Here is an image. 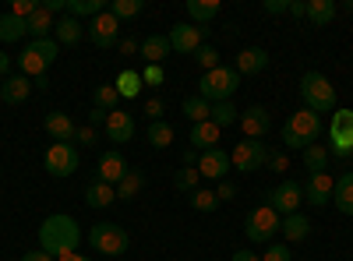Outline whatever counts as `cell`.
<instances>
[{
	"mask_svg": "<svg viewBox=\"0 0 353 261\" xmlns=\"http://www.w3.org/2000/svg\"><path fill=\"white\" fill-rule=\"evenodd\" d=\"M81 237H85L81 226H78L71 216L57 212V216H46L43 226H39V251H46V254H53V258H61V254L78 251Z\"/></svg>",
	"mask_w": 353,
	"mask_h": 261,
	"instance_id": "6da1fadb",
	"label": "cell"
},
{
	"mask_svg": "<svg viewBox=\"0 0 353 261\" xmlns=\"http://www.w3.org/2000/svg\"><path fill=\"white\" fill-rule=\"evenodd\" d=\"M321 134H325V124H321V117H318V113H311L307 106L293 109L290 121L283 124V145H286V149H297V152L318 145Z\"/></svg>",
	"mask_w": 353,
	"mask_h": 261,
	"instance_id": "7a4b0ae2",
	"label": "cell"
},
{
	"mask_svg": "<svg viewBox=\"0 0 353 261\" xmlns=\"http://www.w3.org/2000/svg\"><path fill=\"white\" fill-rule=\"evenodd\" d=\"M237 89H241V74L233 71V67H226V64H219L216 71H205L201 81H198V96L209 103V106L230 103Z\"/></svg>",
	"mask_w": 353,
	"mask_h": 261,
	"instance_id": "3957f363",
	"label": "cell"
},
{
	"mask_svg": "<svg viewBox=\"0 0 353 261\" xmlns=\"http://www.w3.org/2000/svg\"><path fill=\"white\" fill-rule=\"evenodd\" d=\"M301 99L311 113H332L336 109V85L325 78V74H318V71H307L301 78Z\"/></svg>",
	"mask_w": 353,
	"mask_h": 261,
	"instance_id": "277c9868",
	"label": "cell"
},
{
	"mask_svg": "<svg viewBox=\"0 0 353 261\" xmlns=\"http://www.w3.org/2000/svg\"><path fill=\"white\" fill-rule=\"evenodd\" d=\"M88 247L96 254H106V258H121V254H128L131 237L121 222H96L88 229Z\"/></svg>",
	"mask_w": 353,
	"mask_h": 261,
	"instance_id": "5b68a950",
	"label": "cell"
},
{
	"mask_svg": "<svg viewBox=\"0 0 353 261\" xmlns=\"http://www.w3.org/2000/svg\"><path fill=\"white\" fill-rule=\"evenodd\" d=\"M57 53H61L57 39H32V43L18 53V67H21L25 78H43L46 67L57 61Z\"/></svg>",
	"mask_w": 353,
	"mask_h": 261,
	"instance_id": "8992f818",
	"label": "cell"
},
{
	"mask_svg": "<svg viewBox=\"0 0 353 261\" xmlns=\"http://www.w3.org/2000/svg\"><path fill=\"white\" fill-rule=\"evenodd\" d=\"M325 131H329V141H332V145H329V156L350 159V156H353V109L336 106Z\"/></svg>",
	"mask_w": 353,
	"mask_h": 261,
	"instance_id": "52a82bcc",
	"label": "cell"
},
{
	"mask_svg": "<svg viewBox=\"0 0 353 261\" xmlns=\"http://www.w3.org/2000/svg\"><path fill=\"white\" fill-rule=\"evenodd\" d=\"M279 222H283V216H279L276 209L258 205V209H251L248 219H244V237H248L251 244H269V240L279 233Z\"/></svg>",
	"mask_w": 353,
	"mask_h": 261,
	"instance_id": "ba28073f",
	"label": "cell"
},
{
	"mask_svg": "<svg viewBox=\"0 0 353 261\" xmlns=\"http://www.w3.org/2000/svg\"><path fill=\"white\" fill-rule=\"evenodd\" d=\"M43 169L50 173L53 180L71 177V173L78 169V149L74 145H64V141H53L46 149V156H43Z\"/></svg>",
	"mask_w": 353,
	"mask_h": 261,
	"instance_id": "9c48e42d",
	"label": "cell"
},
{
	"mask_svg": "<svg viewBox=\"0 0 353 261\" xmlns=\"http://www.w3.org/2000/svg\"><path fill=\"white\" fill-rule=\"evenodd\" d=\"M230 163H233V169H241V173H258L265 163H269V145L244 138V141H237V149H233Z\"/></svg>",
	"mask_w": 353,
	"mask_h": 261,
	"instance_id": "30bf717a",
	"label": "cell"
},
{
	"mask_svg": "<svg viewBox=\"0 0 353 261\" xmlns=\"http://www.w3.org/2000/svg\"><path fill=\"white\" fill-rule=\"evenodd\" d=\"M85 36L92 39L96 50H113L117 43H121V21H117L110 11H103L85 25Z\"/></svg>",
	"mask_w": 353,
	"mask_h": 261,
	"instance_id": "8fae6325",
	"label": "cell"
},
{
	"mask_svg": "<svg viewBox=\"0 0 353 261\" xmlns=\"http://www.w3.org/2000/svg\"><path fill=\"white\" fill-rule=\"evenodd\" d=\"M205 36H209V28L191 25V21H176L170 32H166V39H170V46H173L176 53H191V56L205 46Z\"/></svg>",
	"mask_w": 353,
	"mask_h": 261,
	"instance_id": "7c38bea8",
	"label": "cell"
},
{
	"mask_svg": "<svg viewBox=\"0 0 353 261\" xmlns=\"http://www.w3.org/2000/svg\"><path fill=\"white\" fill-rule=\"evenodd\" d=\"M301 201H304V187H301L297 180H279V184L269 191V201H265V205L276 209L279 216H293V212L301 209Z\"/></svg>",
	"mask_w": 353,
	"mask_h": 261,
	"instance_id": "4fadbf2b",
	"label": "cell"
},
{
	"mask_svg": "<svg viewBox=\"0 0 353 261\" xmlns=\"http://www.w3.org/2000/svg\"><path fill=\"white\" fill-rule=\"evenodd\" d=\"M332 191H336V177L325 169V173H311L307 184H304V201L311 209H325L332 201Z\"/></svg>",
	"mask_w": 353,
	"mask_h": 261,
	"instance_id": "5bb4252c",
	"label": "cell"
},
{
	"mask_svg": "<svg viewBox=\"0 0 353 261\" xmlns=\"http://www.w3.org/2000/svg\"><path fill=\"white\" fill-rule=\"evenodd\" d=\"M230 166L233 163H230V152L226 149H209V152L198 156V166L194 169H198L201 180H223L226 173H230Z\"/></svg>",
	"mask_w": 353,
	"mask_h": 261,
	"instance_id": "9a60e30c",
	"label": "cell"
},
{
	"mask_svg": "<svg viewBox=\"0 0 353 261\" xmlns=\"http://www.w3.org/2000/svg\"><path fill=\"white\" fill-rule=\"evenodd\" d=\"M128 159L121 156V149H110V152H103L99 156V166H96V180H103V184H121L124 177H128Z\"/></svg>",
	"mask_w": 353,
	"mask_h": 261,
	"instance_id": "2e32d148",
	"label": "cell"
},
{
	"mask_svg": "<svg viewBox=\"0 0 353 261\" xmlns=\"http://www.w3.org/2000/svg\"><path fill=\"white\" fill-rule=\"evenodd\" d=\"M241 131H244V138H251V141H261L265 134H269V127H272V117H269V109L265 106H248L244 113H241Z\"/></svg>",
	"mask_w": 353,
	"mask_h": 261,
	"instance_id": "e0dca14e",
	"label": "cell"
},
{
	"mask_svg": "<svg viewBox=\"0 0 353 261\" xmlns=\"http://www.w3.org/2000/svg\"><path fill=\"white\" fill-rule=\"evenodd\" d=\"M265 67H269V53H265L261 46H244L237 53V61H233V71H237L241 78L244 74H261Z\"/></svg>",
	"mask_w": 353,
	"mask_h": 261,
	"instance_id": "ac0fdd59",
	"label": "cell"
},
{
	"mask_svg": "<svg viewBox=\"0 0 353 261\" xmlns=\"http://www.w3.org/2000/svg\"><path fill=\"white\" fill-rule=\"evenodd\" d=\"M43 127H46V134L53 138V141H64V145H71L74 141V121H71V113H64V109H53V113H46V121H43Z\"/></svg>",
	"mask_w": 353,
	"mask_h": 261,
	"instance_id": "d6986e66",
	"label": "cell"
},
{
	"mask_svg": "<svg viewBox=\"0 0 353 261\" xmlns=\"http://www.w3.org/2000/svg\"><path fill=\"white\" fill-rule=\"evenodd\" d=\"M28 96H32V78H25V74H8L4 85H0V103H8V106H18Z\"/></svg>",
	"mask_w": 353,
	"mask_h": 261,
	"instance_id": "ffe728a7",
	"label": "cell"
},
{
	"mask_svg": "<svg viewBox=\"0 0 353 261\" xmlns=\"http://www.w3.org/2000/svg\"><path fill=\"white\" fill-rule=\"evenodd\" d=\"M106 138L117 141V145H124L134 138V117L128 109H113L110 117H106Z\"/></svg>",
	"mask_w": 353,
	"mask_h": 261,
	"instance_id": "44dd1931",
	"label": "cell"
},
{
	"mask_svg": "<svg viewBox=\"0 0 353 261\" xmlns=\"http://www.w3.org/2000/svg\"><path fill=\"white\" fill-rule=\"evenodd\" d=\"M53 39H57V46H78V43L85 39V25H81L78 18L64 14L61 21L53 25Z\"/></svg>",
	"mask_w": 353,
	"mask_h": 261,
	"instance_id": "7402d4cb",
	"label": "cell"
},
{
	"mask_svg": "<svg viewBox=\"0 0 353 261\" xmlns=\"http://www.w3.org/2000/svg\"><path fill=\"white\" fill-rule=\"evenodd\" d=\"M279 233L286 237V244H301V240H307V237H311V219H307V216H301V212L283 216Z\"/></svg>",
	"mask_w": 353,
	"mask_h": 261,
	"instance_id": "603a6c76",
	"label": "cell"
},
{
	"mask_svg": "<svg viewBox=\"0 0 353 261\" xmlns=\"http://www.w3.org/2000/svg\"><path fill=\"white\" fill-rule=\"evenodd\" d=\"M219 138H223V131H219L212 121H205V124H191V149H198V152L219 149Z\"/></svg>",
	"mask_w": 353,
	"mask_h": 261,
	"instance_id": "cb8c5ba5",
	"label": "cell"
},
{
	"mask_svg": "<svg viewBox=\"0 0 353 261\" xmlns=\"http://www.w3.org/2000/svg\"><path fill=\"white\" fill-rule=\"evenodd\" d=\"M117 201V187L113 184H103V180H92L85 187V205L88 209H110Z\"/></svg>",
	"mask_w": 353,
	"mask_h": 261,
	"instance_id": "d4e9b609",
	"label": "cell"
},
{
	"mask_svg": "<svg viewBox=\"0 0 353 261\" xmlns=\"http://www.w3.org/2000/svg\"><path fill=\"white\" fill-rule=\"evenodd\" d=\"M332 205L343 212V216H353V169L336 177V191H332Z\"/></svg>",
	"mask_w": 353,
	"mask_h": 261,
	"instance_id": "484cf974",
	"label": "cell"
},
{
	"mask_svg": "<svg viewBox=\"0 0 353 261\" xmlns=\"http://www.w3.org/2000/svg\"><path fill=\"white\" fill-rule=\"evenodd\" d=\"M138 53L145 56V64H163L166 56L173 53V46H170L166 36H149V39H141V50Z\"/></svg>",
	"mask_w": 353,
	"mask_h": 261,
	"instance_id": "4316f807",
	"label": "cell"
},
{
	"mask_svg": "<svg viewBox=\"0 0 353 261\" xmlns=\"http://www.w3.org/2000/svg\"><path fill=\"white\" fill-rule=\"evenodd\" d=\"M113 89H117V96H121V99H138L141 96V74L131 71V67H124L121 74H117Z\"/></svg>",
	"mask_w": 353,
	"mask_h": 261,
	"instance_id": "83f0119b",
	"label": "cell"
},
{
	"mask_svg": "<svg viewBox=\"0 0 353 261\" xmlns=\"http://www.w3.org/2000/svg\"><path fill=\"white\" fill-rule=\"evenodd\" d=\"M188 14H191V25L205 28L219 14V0H188Z\"/></svg>",
	"mask_w": 353,
	"mask_h": 261,
	"instance_id": "f1b7e54d",
	"label": "cell"
},
{
	"mask_svg": "<svg viewBox=\"0 0 353 261\" xmlns=\"http://www.w3.org/2000/svg\"><path fill=\"white\" fill-rule=\"evenodd\" d=\"M25 36H28V25H25L21 18H14L11 11L0 14V43H18V39H25Z\"/></svg>",
	"mask_w": 353,
	"mask_h": 261,
	"instance_id": "f546056e",
	"label": "cell"
},
{
	"mask_svg": "<svg viewBox=\"0 0 353 261\" xmlns=\"http://www.w3.org/2000/svg\"><path fill=\"white\" fill-rule=\"evenodd\" d=\"M25 25H28V36H32V39H53V25L57 21H53V14L46 8H39Z\"/></svg>",
	"mask_w": 353,
	"mask_h": 261,
	"instance_id": "4dcf8cb0",
	"label": "cell"
},
{
	"mask_svg": "<svg viewBox=\"0 0 353 261\" xmlns=\"http://www.w3.org/2000/svg\"><path fill=\"white\" fill-rule=\"evenodd\" d=\"M336 11H339V8H336V0H307V21L318 25V28H321V25H329V21L336 18Z\"/></svg>",
	"mask_w": 353,
	"mask_h": 261,
	"instance_id": "1f68e13d",
	"label": "cell"
},
{
	"mask_svg": "<svg viewBox=\"0 0 353 261\" xmlns=\"http://www.w3.org/2000/svg\"><path fill=\"white\" fill-rule=\"evenodd\" d=\"M141 187H145V173H141V169H128V177L117 184V198H121V201H131V198L141 194Z\"/></svg>",
	"mask_w": 353,
	"mask_h": 261,
	"instance_id": "d6a6232c",
	"label": "cell"
},
{
	"mask_svg": "<svg viewBox=\"0 0 353 261\" xmlns=\"http://www.w3.org/2000/svg\"><path fill=\"white\" fill-rule=\"evenodd\" d=\"M181 113H184V117H188L191 124H205V121H209V113H212V106L205 103L201 96H191V99H184V103H181Z\"/></svg>",
	"mask_w": 353,
	"mask_h": 261,
	"instance_id": "836d02e7",
	"label": "cell"
},
{
	"mask_svg": "<svg viewBox=\"0 0 353 261\" xmlns=\"http://www.w3.org/2000/svg\"><path fill=\"white\" fill-rule=\"evenodd\" d=\"M92 106L113 113V109H121V96H117L113 85H96V89H92Z\"/></svg>",
	"mask_w": 353,
	"mask_h": 261,
	"instance_id": "e575fe53",
	"label": "cell"
},
{
	"mask_svg": "<svg viewBox=\"0 0 353 261\" xmlns=\"http://www.w3.org/2000/svg\"><path fill=\"white\" fill-rule=\"evenodd\" d=\"M209 121L223 131V127H233V124H237V121H241V113H237V106H233V103H216L212 113H209Z\"/></svg>",
	"mask_w": 353,
	"mask_h": 261,
	"instance_id": "d590c367",
	"label": "cell"
},
{
	"mask_svg": "<svg viewBox=\"0 0 353 261\" xmlns=\"http://www.w3.org/2000/svg\"><path fill=\"white\" fill-rule=\"evenodd\" d=\"M103 11H106L103 0H68V14L71 18H96Z\"/></svg>",
	"mask_w": 353,
	"mask_h": 261,
	"instance_id": "8d00e7d4",
	"label": "cell"
},
{
	"mask_svg": "<svg viewBox=\"0 0 353 261\" xmlns=\"http://www.w3.org/2000/svg\"><path fill=\"white\" fill-rule=\"evenodd\" d=\"M198 184H201V177H198V169H194V166H181V169H176L173 187L181 191V194H194V191H198Z\"/></svg>",
	"mask_w": 353,
	"mask_h": 261,
	"instance_id": "74e56055",
	"label": "cell"
},
{
	"mask_svg": "<svg viewBox=\"0 0 353 261\" xmlns=\"http://www.w3.org/2000/svg\"><path fill=\"white\" fill-rule=\"evenodd\" d=\"M117 21H124V18H138L145 11V0H113V4L106 8Z\"/></svg>",
	"mask_w": 353,
	"mask_h": 261,
	"instance_id": "f35d334b",
	"label": "cell"
},
{
	"mask_svg": "<svg viewBox=\"0 0 353 261\" xmlns=\"http://www.w3.org/2000/svg\"><path fill=\"white\" fill-rule=\"evenodd\" d=\"M304 166L311 173H325V166H329V149L325 145H311V149H304Z\"/></svg>",
	"mask_w": 353,
	"mask_h": 261,
	"instance_id": "ab89813d",
	"label": "cell"
},
{
	"mask_svg": "<svg viewBox=\"0 0 353 261\" xmlns=\"http://www.w3.org/2000/svg\"><path fill=\"white\" fill-rule=\"evenodd\" d=\"M191 209H194V212H205V216L216 212V209H219V198H216V191H205V187H198V191L191 194Z\"/></svg>",
	"mask_w": 353,
	"mask_h": 261,
	"instance_id": "60d3db41",
	"label": "cell"
},
{
	"mask_svg": "<svg viewBox=\"0 0 353 261\" xmlns=\"http://www.w3.org/2000/svg\"><path fill=\"white\" fill-rule=\"evenodd\" d=\"M170 141H173V127L166 121L149 124V145H152V149H170Z\"/></svg>",
	"mask_w": 353,
	"mask_h": 261,
	"instance_id": "b9f144b4",
	"label": "cell"
},
{
	"mask_svg": "<svg viewBox=\"0 0 353 261\" xmlns=\"http://www.w3.org/2000/svg\"><path fill=\"white\" fill-rule=\"evenodd\" d=\"M194 64H198L201 71H216V67H219V50L205 43V46L194 53Z\"/></svg>",
	"mask_w": 353,
	"mask_h": 261,
	"instance_id": "7bdbcfd3",
	"label": "cell"
},
{
	"mask_svg": "<svg viewBox=\"0 0 353 261\" xmlns=\"http://www.w3.org/2000/svg\"><path fill=\"white\" fill-rule=\"evenodd\" d=\"M138 74H141V85H149V89H159V85L166 81V71H163V64H145Z\"/></svg>",
	"mask_w": 353,
	"mask_h": 261,
	"instance_id": "ee69618b",
	"label": "cell"
},
{
	"mask_svg": "<svg viewBox=\"0 0 353 261\" xmlns=\"http://www.w3.org/2000/svg\"><path fill=\"white\" fill-rule=\"evenodd\" d=\"M39 8H43L39 0H14V4H11V14H14V18H21V21H28Z\"/></svg>",
	"mask_w": 353,
	"mask_h": 261,
	"instance_id": "f6af8a7d",
	"label": "cell"
},
{
	"mask_svg": "<svg viewBox=\"0 0 353 261\" xmlns=\"http://www.w3.org/2000/svg\"><path fill=\"white\" fill-rule=\"evenodd\" d=\"M141 113H145V117H149V121L156 124V121H163V113H166V103H163L159 96H149V99H145V106H141Z\"/></svg>",
	"mask_w": 353,
	"mask_h": 261,
	"instance_id": "bcb514c9",
	"label": "cell"
},
{
	"mask_svg": "<svg viewBox=\"0 0 353 261\" xmlns=\"http://www.w3.org/2000/svg\"><path fill=\"white\" fill-rule=\"evenodd\" d=\"M261 261H293V254H290V244H272V247H265Z\"/></svg>",
	"mask_w": 353,
	"mask_h": 261,
	"instance_id": "7dc6e473",
	"label": "cell"
},
{
	"mask_svg": "<svg viewBox=\"0 0 353 261\" xmlns=\"http://www.w3.org/2000/svg\"><path fill=\"white\" fill-rule=\"evenodd\" d=\"M265 166H269L272 173H286L290 169V159H286V152H272L269 149V163H265Z\"/></svg>",
	"mask_w": 353,
	"mask_h": 261,
	"instance_id": "c3c4849f",
	"label": "cell"
},
{
	"mask_svg": "<svg viewBox=\"0 0 353 261\" xmlns=\"http://www.w3.org/2000/svg\"><path fill=\"white\" fill-rule=\"evenodd\" d=\"M74 141L92 149V145H96V127H92V124H88V127H78V131H74Z\"/></svg>",
	"mask_w": 353,
	"mask_h": 261,
	"instance_id": "681fc988",
	"label": "cell"
},
{
	"mask_svg": "<svg viewBox=\"0 0 353 261\" xmlns=\"http://www.w3.org/2000/svg\"><path fill=\"white\" fill-rule=\"evenodd\" d=\"M117 46H121V56H134V53L141 50V39H134V36H124V39L117 43Z\"/></svg>",
	"mask_w": 353,
	"mask_h": 261,
	"instance_id": "f907efd6",
	"label": "cell"
},
{
	"mask_svg": "<svg viewBox=\"0 0 353 261\" xmlns=\"http://www.w3.org/2000/svg\"><path fill=\"white\" fill-rule=\"evenodd\" d=\"M216 198H219V205H223V201H233V198H237V187H233L230 180H223L219 191H216Z\"/></svg>",
	"mask_w": 353,
	"mask_h": 261,
	"instance_id": "816d5d0a",
	"label": "cell"
},
{
	"mask_svg": "<svg viewBox=\"0 0 353 261\" xmlns=\"http://www.w3.org/2000/svg\"><path fill=\"white\" fill-rule=\"evenodd\" d=\"M261 8H265V14H283L290 8V0H265Z\"/></svg>",
	"mask_w": 353,
	"mask_h": 261,
	"instance_id": "f5cc1de1",
	"label": "cell"
},
{
	"mask_svg": "<svg viewBox=\"0 0 353 261\" xmlns=\"http://www.w3.org/2000/svg\"><path fill=\"white\" fill-rule=\"evenodd\" d=\"M293 18H307V0H290V8H286Z\"/></svg>",
	"mask_w": 353,
	"mask_h": 261,
	"instance_id": "db71d44e",
	"label": "cell"
},
{
	"mask_svg": "<svg viewBox=\"0 0 353 261\" xmlns=\"http://www.w3.org/2000/svg\"><path fill=\"white\" fill-rule=\"evenodd\" d=\"M50 14H68V0H46V4H43Z\"/></svg>",
	"mask_w": 353,
	"mask_h": 261,
	"instance_id": "11a10c76",
	"label": "cell"
},
{
	"mask_svg": "<svg viewBox=\"0 0 353 261\" xmlns=\"http://www.w3.org/2000/svg\"><path fill=\"white\" fill-rule=\"evenodd\" d=\"M106 117H110L106 109H96V106H92V113H88V124H92V127H99V124H103V127H106Z\"/></svg>",
	"mask_w": 353,
	"mask_h": 261,
	"instance_id": "9f6ffc18",
	"label": "cell"
},
{
	"mask_svg": "<svg viewBox=\"0 0 353 261\" xmlns=\"http://www.w3.org/2000/svg\"><path fill=\"white\" fill-rule=\"evenodd\" d=\"M21 261H57V258H53V254H46V251H39V247H36V251H28V254H21Z\"/></svg>",
	"mask_w": 353,
	"mask_h": 261,
	"instance_id": "6f0895ef",
	"label": "cell"
},
{
	"mask_svg": "<svg viewBox=\"0 0 353 261\" xmlns=\"http://www.w3.org/2000/svg\"><path fill=\"white\" fill-rule=\"evenodd\" d=\"M230 261H261V254H254V251H233Z\"/></svg>",
	"mask_w": 353,
	"mask_h": 261,
	"instance_id": "680465c9",
	"label": "cell"
},
{
	"mask_svg": "<svg viewBox=\"0 0 353 261\" xmlns=\"http://www.w3.org/2000/svg\"><path fill=\"white\" fill-rule=\"evenodd\" d=\"M198 156H201L198 149H184V156H181V163H184V166H198Z\"/></svg>",
	"mask_w": 353,
	"mask_h": 261,
	"instance_id": "91938a15",
	"label": "cell"
},
{
	"mask_svg": "<svg viewBox=\"0 0 353 261\" xmlns=\"http://www.w3.org/2000/svg\"><path fill=\"white\" fill-rule=\"evenodd\" d=\"M8 74H11V56L0 50V78H8Z\"/></svg>",
	"mask_w": 353,
	"mask_h": 261,
	"instance_id": "94428289",
	"label": "cell"
},
{
	"mask_svg": "<svg viewBox=\"0 0 353 261\" xmlns=\"http://www.w3.org/2000/svg\"><path fill=\"white\" fill-rule=\"evenodd\" d=\"M57 261H92V258H88V254H78V251H71V254H61Z\"/></svg>",
	"mask_w": 353,
	"mask_h": 261,
	"instance_id": "6125c7cd",
	"label": "cell"
},
{
	"mask_svg": "<svg viewBox=\"0 0 353 261\" xmlns=\"http://www.w3.org/2000/svg\"><path fill=\"white\" fill-rule=\"evenodd\" d=\"M32 85H36L39 92H46V89H50V78H46V74H43V78H32Z\"/></svg>",
	"mask_w": 353,
	"mask_h": 261,
	"instance_id": "be15d7a7",
	"label": "cell"
},
{
	"mask_svg": "<svg viewBox=\"0 0 353 261\" xmlns=\"http://www.w3.org/2000/svg\"><path fill=\"white\" fill-rule=\"evenodd\" d=\"M350 159H353V156H350Z\"/></svg>",
	"mask_w": 353,
	"mask_h": 261,
	"instance_id": "e7e4bbea",
	"label": "cell"
}]
</instances>
